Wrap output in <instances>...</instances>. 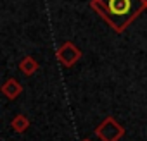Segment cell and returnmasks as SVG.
Returning <instances> with one entry per match:
<instances>
[{"instance_id":"3","label":"cell","mask_w":147,"mask_h":141,"mask_svg":"<svg viewBox=\"0 0 147 141\" xmlns=\"http://www.w3.org/2000/svg\"><path fill=\"white\" fill-rule=\"evenodd\" d=\"M55 55H57V60H59L62 65L71 67V65H75V64L80 60V57H82V50H80L75 43L66 41V43L57 50Z\"/></svg>"},{"instance_id":"6","label":"cell","mask_w":147,"mask_h":141,"mask_svg":"<svg viewBox=\"0 0 147 141\" xmlns=\"http://www.w3.org/2000/svg\"><path fill=\"white\" fill-rule=\"evenodd\" d=\"M11 126H12V129H14L16 132H24V131L30 127V119H28L26 115L19 114V115H16V117L12 119Z\"/></svg>"},{"instance_id":"4","label":"cell","mask_w":147,"mask_h":141,"mask_svg":"<svg viewBox=\"0 0 147 141\" xmlns=\"http://www.w3.org/2000/svg\"><path fill=\"white\" fill-rule=\"evenodd\" d=\"M21 91H23V86L14 79V78H11V79H7L4 84H2V93L9 98V100H14V98H18L19 95H21Z\"/></svg>"},{"instance_id":"8","label":"cell","mask_w":147,"mask_h":141,"mask_svg":"<svg viewBox=\"0 0 147 141\" xmlns=\"http://www.w3.org/2000/svg\"><path fill=\"white\" fill-rule=\"evenodd\" d=\"M83 141H92V139H83Z\"/></svg>"},{"instance_id":"1","label":"cell","mask_w":147,"mask_h":141,"mask_svg":"<svg viewBox=\"0 0 147 141\" xmlns=\"http://www.w3.org/2000/svg\"><path fill=\"white\" fill-rule=\"evenodd\" d=\"M90 5L116 33H123L145 11V0H92Z\"/></svg>"},{"instance_id":"2","label":"cell","mask_w":147,"mask_h":141,"mask_svg":"<svg viewBox=\"0 0 147 141\" xmlns=\"http://www.w3.org/2000/svg\"><path fill=\"white\" fill-rule=\"evenodd\" d=\"M95 134L102 139V141H118L123 134L125 129L118 124V120L114 117H106L95 129Z\"/></svg>"},{"instance_id":"7","label":"cell","mask_w":147,"mask_h":141,"mask_svg":"<svg viewBox=\"0 0 147 141\" xmlns=\"http://www.w3.org/2000/svg\"><path fill=\"white\" fill-rule=\"evenodd\" d=\"M145 9H147V0H145Z\"/></svg>"},{"instance_id":"5","label":"cell","mask_w":147,"mask_h":141,"mask_svg":"<svg viewBox=\"0 0 147 141\" xmlns=\"http://www.w3.org/2000/svg\"><path fill=\"white\" fill-rule=\"evenodd\" d=\"M19 69H21V72L26 74V76H33L36 70H38V62L33 59V57H24L19 64Z\"/></svg>"}]
</instances>
